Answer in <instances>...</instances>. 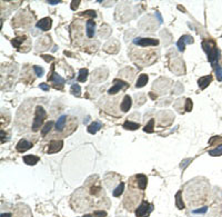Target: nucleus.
Listing matches in <instances>:
<instances>
[{
	"label": "nucleus",
	"mask_w": 222,
	"mask_h": 217,
	"mask_svg": "<svg viewBox=\"0 0 222 217\" xmlns=\"http://www.w3.org/2000/svg\"><path fill=\"white\" fill-rule=\"evenodd\" d=\"M214 70H216V75H217V79L219 80V81H221L222 80V67L221 66L218 65L216 68H214Z\"/></svg>",
	"instance_id": "c85d7f7f"
},
{
	"label": "nucleus",
	"mask_w": 222,
	"mask_h": 217,
	"mask_svg": "<svg viewBox=\"0 0 222 217\" xmlns=\"http://www.w3.org/2000/svg\"><path fill=\"white\" fill-rule=\"evenodd\" d=\"M153 125H154V119H150V121H149L147 125L144 126L143 130L146 131V133H153V131H154V129H153Z\"/></svg>",
	"instance_id": "a878e982"
},
{
	"label": "nucleus",
	"mask_w": 222,
	"mask_h": 217,
	"mask_svg": "<svg viewBox=\"0 0 222 217\" xmlns=\"http://www.w3.org/2000/svg\"><path fill=\"white\" fill-rule=\"evenodd\" d=\"M23 162H25V164L29 165V166H33V165H36L39 162V157L33 156V155H27V156L23 157Z\"/></svg>",
	"instance_id": "dca6fc26"
},
{
	"label": "nucleus",
	"mask_w": 222,
	"mask_h": 217,
	"mask_svg": "<svg viewBox=\"0 0 222 217\" xmlns=\"http://www.w3.org/2000/svg\"><path fill=\"white\" fill-rule=\"evenodd\" d=\"M113 87H111L109 90H108V92H109V95H115V94H117V92H119L121 90V89H125V88L128 87V83H125V81H122V80H119V79H115L113 80Z\"/></svg>",
	"instance_id": "39448f33"
},
{
	"label": "nucleus",
	"mask_w": 222,
	"mask_h": 217,
	"mask_svg": "<svg viewBox=\"0 0 222 217\" xmlns=\"http://www.w3.org/2000/svg\"><path fill=\"white\" fill-rule=\"evenodd\" d=\"M63 147V142L62 140H52L49 144V148L47 149L48 154H55V152H60Z\"/></svg>",
	"instance_id": "423d86ee"
},
{
	"label": "nucleus",
	"mask_w": 222,
	"mask_h": 217,
	"mask_svg": "<svg viewBox=\"0 0 222 217\" xmlns=\"http://www.w3.org/2000/svg\"><path fill=\"white\" fill-rule=\"evenodd\" d=\"M92 215L94 217H106L107 212H105V210H94Z\"/></svg>",
	"instance_id": "2f4dec72"
},
{
	"label": "nucleus",
	"mask_w": 222,
	"mask_h": 217,
	"mask_svg": "<svg viewBox=\"0 0 222 217\" xmlns=\"http://www.w3.org/2000/svg\"><path fill=\"white\" fill-rule=\"evenodd\" d=\"M123 190H125V184H123V183H120V184L115 188V190L112 192V195H113L115 197H120V195L123 193Z\"/></svg>",
	"instance_id": "4be33fe9"
},
{
	"label": "nucleus",
	"mask_w": 222,
	"mask_h": 217,
	"mask_svg": "<svg viewBox=\"0 0 222 217\" xmlns=\"http://www.w3.org/2000/svg\"><path fill=\"white\" fill-rule=\"evenodd\" d=\"M39 87H40V89L45 90V91L49 90V85H47V83H40V85H39Z\"/></svg>",
	"instance_id": "e433bc0d"
},
{
	"label": "nucleus",
	"mask_w": 222,
	"mask_h": 217,
	"mask_svg": "<svg viewBox=\"0 0 222 217\" xmlns=\"http://www.w3.org/2000/svg\"><path fill=\"white\" fill-rule=\"evenodd\" d=\"M51 25H52L51 19L46 17V18H42L41 20H39L36 26H37V28H39L40 30H42V31H48V30H50Z\"/></svg>",
	"instance_id": "6e6552de"
},
{
	"label": "nucleus",
	"mask_w": 222,
	"mask_h": 217,
	"mask_svg": "<svg viewBox=\"0 0 222 217\" xmlns=\"http://www.w3.org/2000/svg\"><path fill=\"white\" fill-rule=\"evenodd\" d=\"M153 206L148 202H142L137 209H136V216L137 217H146L152 212Z\"/></svg>",
	"instance_id": "7ed1b4c3"
},
{
	"label": "nucleus",
	"mask_w": 222,
	"mask_h": 217,
	"mask_svg": "<svg viewBox=\"0 0 222 217\" xmlns=\"http://www.w3.org/2000/svg\"><path fill=\"white\" fill-rule=\"evenodd\" d=\"M51 71H52V76L51 77H48V80H50V81H52V83H55L56 87H58L57 85H59V87H62L63 85H65L66 80L61 76H59L58 74H56L55 71H53V67H52V69H51Z\"/></svg>",
	"instance_id": "1a4fd4ad"
},
{
	"label": "nucleus",
	"mask_w": 222,
	"mask_h": 217,
	"mask_svg": "<svg viewBox=\"0 0 222 217\" xmlns=\"http://www.w3.org/2000/svg\"><path fill=\"white\" fill-rule=\"evenodd\" d=\"M0 217H11V214L10 213H5V214H1Z\"/></svg>",
	"instance_id": "ea45409f"
},
{
	"label": "nucleus",
	"mask_w": 222,
	"mask_h": 217,
	"mask_svg": "<svg viewBox=\"0 0 222 217\" xmlns=\"http://www.w3.org/2000/svg\"><path fill=\"white\" fill-rule=\"evenodd\" d=\"M42 58H43V59H46L47 61H51V60H53V57H50V56H42Z\"/></svg>",
	"instance_id": "4c0bfd02"
},
{
	"label": "nucleus",
	"mask_w": 222,
	"mask_h": 217,
	"mask_svg": "<svg viewBox=\"0 0 222 217\" xmlns=\"http://www.w3.org/2000/svg\"><path fill=\"white\" fill-rule=\"evenodd\" d=\"M52 126H53V121H49V123H47L46 125L43 126V128L41 129V134L42 136H46L49 131L51 130V128H52Z\"/></svg>",
	"instance_id": "393cba45"
},
{
	"label": "nucleus",
	"mask_w": 222,
	"mask_h": 217,
	"mask_svg": "<svg viewBox=\"0 0 222 217\" xmlns=\"http://www.w3.org/2000/svg\"><path fill=\"white\" fill-rule=\"evenodd\" d=\"M67 115H62L60 116L59 118H58V120H57V123H56V130L57 131H61V130L65 128L66 126V123H67Z\"/></svg>",
	"instance_id": "4468645a"
},
{
	"label": "nucleus",
	"mask_w": 222,
	"mask_h": 217,
	"mask_svg": "<svg viewBox=\"0 0 222 217\" xmlns=\"http://www.w3.org/2000/svg\"><path fill=\"white\" fill-rule=\"evenodd\" d=\"M136 178H137V185H138V187L140 188L141 190H144L146 189V187H147V183H148V179H147V177L144 175H137L136 176Z\"/></svg>",
	"instance_id": "2eb2a0df"
},
{
	"label": "nucleus",
	"mask_w": 222,
	"mask_h": 217,
	"mask_svg": "<svg viewBox=\"0 0 222 217\" xmlns=\"http://www.w3.org/2000/svg\"><path fill=\"white\" fill-rule=\"evenodd\" d=\"M154 17L158 19V21H159V23H162L163 22V19H162V16L160 15V12H158V11H156L154 12Z\"/></svg>",
	"instance_id": "f704fd0d"
},
{
	"label": "nucleus",
	"mask_w": 222,
	"mask_h": 217,
	"mask_svg": "<svg viewBox=\"0 0 222 217\" xmlns=\"http://www.w3.org/2000/svg\"><path fill=\"white\" fill-rule=\"evenodd\" d=\"M48 4H50V5H57V4H60V1H59V0H58V1H57V0H53V1L49 0Z\"/></svg>",
	"instance_id": "58836bf2"
},
{
	"label": "nucleus",
	"mask_w": 222,
	"mask_h": 217,
	"mask_svg": "<svg viewBox=\"0 0 222 217\" xmlns=\"http://www.w3.org/2000/svg\"><path fill=\"white\" fill-rule=\"evenodd\" d=\"M133 44L140 47H152L159 45V40L153 38H136L133 39Z\"/></svg>",
	"instance_id": "20e7f679"
},
{
	"label": "nucleus",
	"mask_w": 222,
	"mask_h": 217,
	"mask_svg": "<svg viewBox=\"0 0 222 217\" xmlns=\"http://www.w3.org/2000/svg\"><path fill=\"white\" fill-rule=\"evenodd\" d=\"M192 162V159H190V158H188V159H183L182 162H181V165H180V167L182 168V169H185V167L188 166L189 165L190 163Z\"/></svg>",
	"instance_id": "473e14b6"
},
{
	"label": "nucleus",
	"mask_w": 222,
	"mask_h": 217,
	"mask_svg": "<svg viewBox=\"0 0 222 217\" xmlns=\"http://www.w3.org/2000/svg\"><path fill=\"white\" fill-rule=\"evenodd\" d=\"M86 33L88 38H92L96 33V22L93 21L92 19H89L87 23H86Z\"/></svg>",
	"instance_id": "9d476101"
},
{
	"label": "nucleus",
	"mask_w": 222,
	"mask_h": 217,
	"mask_svg": "<svg viewBox=\"0 0 222 217\" xmlns=\"http://www.w3.org/2000/svg\"><path fill=\"white\" fill-rule=\"evenodd\" d=\"M83 15H84V16H90V17H92V18H96V17H97L96 11H93V10H88V11H86Z\"/></svg>",
	"instance_id": "72a5a7b5"
},
{
	"label": "nucleus",
	"mask_w": 222,
	"mask_h": 217,
	"mask_svg": "<svg viewBox=\"0 0 222 217\" xmlns=\"http://www.w3.org/2000/svg\"><path fill=\"white\" fill-rule=\"evenodd\" d=\"M26 39H27V37L16 38V39H14V40H12V45H14V47H16V48H20V44L25 41Z\"/></svg>",
	"instance_id": "bb28decb"
},
{
	"label": "nucleus",
	"mask_w": 222,
	"mask_h": 217,
	"mask_svg": "<svg viewBox=\"0 0 222 217\" xmlns=\"http://www.w3.org/2000/svg\"><path fill=\"white\" fill-rule=\"evenodd\" d=\"M88 69H86V68H81V69L79 70V76H78V81H80V83H84L87 79H88Z\"/></svg>",
	"instance_id": "6ab92c4d"
},
{
	"label": "nucleus",
	"mask_w": 222,
	"mask_h": 217,
	"mask_svg": "<svg viewBox=\"0 0 222 217\" xmlns=\"http://www.w3.org/2000/svg\"><path fill=\"white\" fill-rule=\"evenodd\" d=\"M31 147H32V144L30 143V142H28V140H26V139H21V140H19V143L17 144V150H18L19 152H26V150L30 149Z\"/></svg>",
	"instance_id": "f8f14e48"
},
{
	"label": "nucleus",
	"mask_w": 222,
	"mask_h": 217,
	"mask_svg": "<svg viewBox=\"0 0 222 217\" xmlns=\"http://www.w3.org/2000/svg\"><path fill=\"white\" fill-rule=\"evenodd\" d=\"M211 81H212V76L209 75V76H204V77L199 78V80H198V85H199V87L201 88V89H205V88L210 85Z\"/></svg>",
	"instance_id": "ddd939ff"
},
{
	"label": "nucleus",
	"mask_w": 222,
	"mask_h": 217,
	"mask_svg": "<svg viewBox=\"0 0 222 217\" xmlns=\"http://www.w3.org/2000/svg\"><path fill=\"white\" fill-rule=\"evenodd\" d=\"M139 127H140V124H138V123H133V121H130V120H127L125 124H123V128L129 129V130H136V129H138Z\"/></svg>",
	"instance_id": "412c9836"
},
{
	"label": "nucleus",
	"mask_w": 222,
	"mask_h": 217,
	"mask_svg": "<svg viewBox=\"0 0 222 217\" xmlns=\"http://www.w3.org/2000/svg\"><path fill=\"white\" fill-rule=\"evenodd\" d=\"M33 70H35V73H36V75H37L38 77H42L43 74H45L43 68L39 67V66H33Z\"/></svg>",
	"instance_id": "cd10ccee"
},
{
	"label": "nucleus",
	"mask_w": 222,
	"mask_h": 217,
	"mask_svg": "<svg viewBox=\"0 0 222 217\" xmlns=\"http://www.w3.org/2000/svg\"><path fill=\"white\" fill-rule=\"evenodd\" d=\"M46 110L43 109L42 106H37L36 108V115H35V119L32 123V130L33 131H38L41 127L43 120L46 119Z\"/></svg>",
	"instance_id": "f03ea898"
},
{
	"label": "nucleus",
	"mask_w": 222,
	"mask_h": 217,
	"mask_svg": "<svg viewBox=\"0 0 222 217\" xmlns=\"http://www.w3.org/2000/svg\"><path fill=\"white\" fill-rule=\"evenodd\" d=\"M131 106H132L131 97H130L129 95H125V97H123V99H122V102H121V105H120L121 110L123 111V112H127V111L130 110Z\"/></svg>",
	"instance_id": "9b49d317"
},
{
	"label": "nucleus",
	"mask_w": 222,
	"mask_h": 217,
	"mask_svg": "<svg viewBox=\"0 0 222 217\" xmlns=\"http://www.w3.org/2000/svg\"><path fill=\"white\" fill-rule=\"evenodd\" d=\"M202 47H203V50L205 51L207 55H208V60L210 61V64L212 65L213 68H216V67L219 65L218 61H219V58H220V52L218 50V48L214 47L213 45L211 46L209 41L202 42Z\"/></svg>",
	"instance_id": "f257e3e1"
},
{
	"label": "nucleus",
	"mask_w": 222,
	"mask_h": 217,
	"mask_svg": "<svg viewBox=\"0 0 222 217\" xmlns=\"http://www.w3.org/2000/svg\"><path fill=\"white\" fill-rule=\"evenodd\" d=\"M148 83V76L146 74H142L139 76L138 80H137V83H136V87L137 88H142L143 86H146Z\"/></svg>",
	"instance_id": "a211bd4d"
},
{
	"label": "nucleus",
	"mask_w": 222,
	"mask_h": 217,
	"mask_svg": "<svg viewBox=\"0 0 222 217\" xmlns=\"http://www.w3.org/2000/svg\"><path fill=\"white\" fill-rule=\"evenodd\" d=\"M79 4H80V1H79V0H77V1H72V2H71V9L76 10L79 7Z\"/></svg>",
	"instance_id": "c9c22d12"
},
{
	"label": "nucleus",
	"mask_w": 222,
	"mask_h": 217,
	"mask_svg": "<svg viewBox=\"0 0 222 217\" xmlns=\"http://www.w3.org/2000/svg\"><path fill=\"white\" fill-rule=\"evenodd\" d=\"M192 106H193L192 100H191L190 98H188V99L185 100V111H191V110H192Z\"/></svg>",
	"instance_id": "c756f323"
},
{
	"label": "nucleus",
	"mask_w": 222,
	"mask_h": 217,
	"mask_svg": "<svg viewBox=\"0 0 222 217\" xmlns=\"http://www.w3.org/2000/svg\"><path fill=\"white\" fill-rule=\"evenodd\" d=\"M82 217H94L93 215H84V216H82Z\"/></svg>",
	"instance_id": "a19ab883"
},
{
	"label": "nucleus",
	"mask_w": 222,
	"mask_h": 217,
	"mask_svg": "<svg viewBox=\"0 0 222 217\" xmlns=\"http://www.w3.org/2000/svg\"><path fill=\"white\" fill-rule=\"evenodd\" d=\"M100 128H102L101 123H100V121H93L92 124H90V125L88 126V131L90 134L94 135Z\"/></svg>",
	"instance_id": "f3484780"
},
{
	"label": "nucleus",
	"mask_w": 222,
	"mask_h": 217,
	"mask_svg": "<svg viewBox=\"0 0 222 217\" xmlns=\"http://www.w3.org/2000/svg\"><path fill=\"white\" fill-rule=\"evenodd\" d=\"M207 210H208V207H205V206H204V207H202V208H198V209H194V210H192L191 213H192V214H195V215H197V214H205V213H207Z\"/></svg>",
	"instance_id": "7c9ffc66"
},
{
	"label": "nucleus",
	"mask_w": 222,
	"mask_h": 217,
	"mask_svg": "<svg viewBox=\"0 0 222 217\" xmlns=\"http://www.w3.org/2000/svg\"><path fill=\"white\" fill-rule=\"evenodd\" d=\"M209 155H211V156H213V157L221 156V155H222V145L218 146V147L214 148V149H211V150H209Z\"/></svg>",
	"instance_id": "b1692460"
},
{
	"label": "nucleus",
	"mask_w": 222,
	"mask_h": 217,
	"mask_svg": "<svg viewBox=\"0 0 222 217\" xmlns=\"http://www.w3.org/2000/svg\"><path fill=\"white\" fill-rule=\"evenodd\" d=\"M176 206L179 209H183L185 208V203L182 200V193H181V190H179L176 194Z\"/></svg>",
	"instance_id": "aec40b11"
},
{
	"label": "nucleus",
	"mask_w": 222,
	"mask_h": 217,
	"mask_svg": "<svg viewBox=\"0 0 222 217\" xmlns=\"http://www.w3.org/2000/svg\"><path fill=\"white\" fill-rule=\"evenodd\" d=\"M192 42H193V38L191 37V36H189V35H183V36L178 40V42H177V47H178L179 51H183L185 50V45L192 44Z\"/></svg>",
	"instance_id": "0eeeda50"
},
{
	"label": "nucleus",
	"mask_w": 222,
	"mask_h": 217,
	"mask_svg": "<svg viewBox=\"0 0 222 217\" xmlns=\"http://www.w3.org/2000/svg\"><path fill=\"white\" fill-rule=\"evenodd\" d=\"M70 92H71L72 95H74V96H77V97H79V96L81 95V87L79 86L78 83H74V85H72V86H71Z\"/></svg>",
	"instance_id": "5701e85b"
}]
</instances>
